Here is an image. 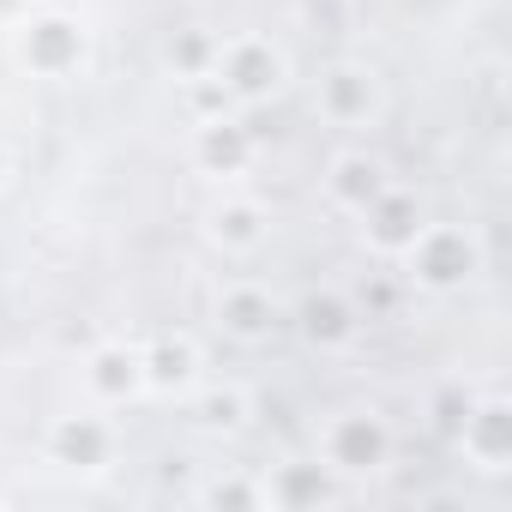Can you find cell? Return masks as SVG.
Wrapping results in <instances>:
<instances>
[{"label": "cell", "mask_w": 512, "mask_h": 512, "mask_svg": "<svg viewBox=\"0 0 512 512\" xmlns=\"http://www.w3.org/2000/svg\"><path fill=\"white\" fill-rule=\"evenodd\" d=\"M368 103H374V85H368V73H356V67H338V73L326 79V109H332L338 121H356Z\"/></svg>", "instance_id": "4"}, {"label": "cell", "mask_w": 512, "mask_h": 512, "mask_svg": "<svg viewBox=\"0 0 512 512\" xmlns=\"http://www.w3.org/2000/svg\"><path fill=\"white\" fill-rule=\"evenodd\" d=\"M332 193L350 199V205H368V199L380 193V169H374L368 157H338V169H332Z\"/></svg>", "instance_id": "5"}, {"label": "cell", "mask_w": 512, "mask_h": 512, "mask_svg": "<svg viewBox=\"0 0 512 512\" xmlns=\"http://www.w3.org/2000/svg\"><path fill=\"white\" fill-rule=\"evenodd\" d=\"M308 326H314V338H320V332H326V338H344V332H350V320H344V308H338V302H326V308H320V302H308Z\"/></svg>", "instance_id": "9"}, {"label": "cell", "mask_w": 512, "mask_h": 512, "mask_svg": "<svg viewBox=\"0 0 512 512\" xmlns=\"http://www.w3.org/2000/svg\"><path fill=\"white\" fill-rule=\"evenodd\" d=\"M133 380H139V362H133V356H121V350H103V356L91 362V386H103L109 398L133 392Z\"/></svg>", "instance_id": "6"}, {"label": "cell", "mask_w": 512, "mask_h": 512, "mask_svg": "<svg viewBox=\"0 0 512 512\" xmlns=\"http://www.w3.org/2000/svg\"><path fill=\"white\" fill-rule=\"evenodd\" d=\"M205 410H211V422H241V416H235V410H241V398H211Z\"/></svg>", "instance_id": "11"}, {"label": "cell", "mask_w": 512, "mask_h": 512, "mask_svg": "<svg viewBox=\"0 0 512 512\" xmlns=\"http://www.w3.org/2000/svg\"><path fill=\"white\" fill-rule=\"evenodd\" d=\"M326 452H332L338 470H374V464L386 458V428L368 422V416H344V422L332 428Z\"/></svg>", "instance_id": "1"}, {"label": "cell", "mask_w": 512, "mask_h": 512, "mask_svg": "<svg viewBox=\"0 0 512 512\" xmlns=\"http://www.w3.org/2000/svg\"><path fill=\"white\" fill-rule=\"evenodd\" d=\"M187 362H193V350H187V344H175V350H163V356H157V368H151V374H157V380H187Z\"/></svg>", "instance_id": "10"}, {"label": "cell", "mask_w": 512, "mask_h": 512, "mask_svg": "<svg viewBox=\"0 0 512 512\" xmlns=\"http://www.w3.org/2000/svg\"><path fill=\"white\" fill-rule=\"evenodd\" d=\"M217 235H229V241H253V235H260V211H253V205L217 211Z\"/></svg>", "instance_id": "8"}, {"label": "cell", "mask_w": 512, "mask_h": 512, "mask_svg": "<svg viewBox=\"0 0 512 512\" xmlns=\"http://www.w3.org/2000/svg\"><path fill=\"white\" fill-rule=\"evenodd\" d=\"M223 79H229L235 91H266V85L278 79V55L260 49V43H235V49L223 55Z\"/></svg>", "instance_id": "2"}, {"label": "cell", "mask_w": 512, "mask_h": 512, "mask_svg": "<svg viewBox=\"0 0 512 512\" xmlns=\"http://www.w3.org/2000/svg\"><path fill=\"white\" fill-rule=\"evenodd\" d=\"M422 278H434V284H452L458 272H470V247H464V235H446V229H434V235H422Z\"/></svg>", "instance_id": "3"}, {"label": "cell", "mask_w": 512, "mask_h": 512, "mask_svg": "<svg viewBox=\"0 0 512 512\" xmlns=\"http://www.w3.org/2000/svg\"><path fill=\"white\" fill-rule=\"evenodd\" d=\"M223 320H229L235 332H260V326L272 320V308H266L260 296H253V290H235V296L223 302Z\"/></svg>", "instance_id": "7"}]
</instances>
